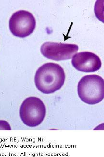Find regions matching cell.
Here are the masks:
<instances>
[{
  "instance_id": "6da1fadb",
  "label": "cell",
  "mask_w": 104,
  "mask_h": 157,
  "mask_svg": "<svg viewBox=\"0 0 104 157\" xmlns=\"http://www.w3.org/2000/svg\"><path fill=\"white\" fill-rule=\"evenodd\" d=\"M65 79V72L61 66L48 62L37 70L35 75V84L40 92L48 94L60 90Z\"/></svg>"
},
{
  "instance_id": "7a4b0ae2",
  "label": "cell",
  "mask_w": 104,
  "mask_h": 157,
  "mask_svg": "<svg viewBox=\"0 0 104 157\" xmlns=\"http://www.w3.org/2000/svg\"><path fill=\"white\" fill-rule=\"evenodd\" d=\"M77 90L79 98L85 103H99L104 98V79L96 75L84 76L79 81Z\"/></svg>"
},
{
  "instance_id": "3957f363",
  "label": "cell",
  "mask_w": 104,
  "mask_h": 157,
  "mask_svg": "<svg viewBox=\"0 0 104 157\" xmlns=\"http://www.w3.org/2000/svg\"><path fill=\"white\" fill-rule=\"evenodd\" d=\"M46 107L42 100L34 96L25 99L20 108L21 121L28 127L34 128L43 123L46 116Z\"/></svg>"
},
{
  "instance_id": "277c9868",
  "label": "cell",
  "mask_w": 104,
  "mask_h": 157,
  "mask_svg": "<svg viewBox=\"0 0 104 157\" xmlns=\"http://www.w3.org/2000/svg\"><path fill=\"white\" fill-rule=\"evenodd\" d=\"M9 26L13 35L26 38L33 32L36 27V21L33 14L29 11H18L11 17Z\"/></svg>"
},
{
  "instance_id": "5b68a950",
  "label": "cell",
  "mask_w": 104,
  "mask_h": 157,
  "mask_svg": "<svg viewBox=\"0 0 104 157\" xmlns=\"http://www.w3.org/2000/svg\"><path fill=\"white\" fill-rule=\"evenodd\" d=\"M79 50L74 44L46 42L40 47V52L44 57L54 61H62L71 59Z\"/></svg>"
},
{
  "instance_id": "8992f818",
  "label": "cell",
  "mask_w": 104,
  "mask_h": 157,
  "mask_svg": "<svg viewBox=\"0 0 104 157\" xmlns=\"http://www.w3.org/2000/svg\"><path fill=\"white\" fill-rule=\"evenodd\" d=\"M72 65L76 69L85 73H92L99 70L102 63L96 54L90 52H82L74 54Z\"/></svg>"
},
{
  "instance_id": "52a82bcc",
  "label": "cell",
  "mask_w": 104,
  "mask_h": 157,
  "mask_svg": "<svg viewBox=\"0 0 104 157\" xmlns=\"http://www.w3.org/2000/svg\"><path fill=\"white\" fill-rule=\"evenodd\" d=\"M0 130H11V128L9 124L7 121L5 120H0Z\"/></svg>"
}]
</instances>
